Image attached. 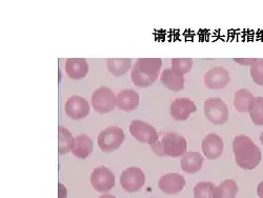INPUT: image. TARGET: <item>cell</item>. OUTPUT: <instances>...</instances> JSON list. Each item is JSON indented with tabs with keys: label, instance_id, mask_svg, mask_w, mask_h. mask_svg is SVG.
Returning a JSON list of instances; mask_svg holds the SVG:
<instances>
[{
	"label": "cell",
	"instance_id": "6da1fadb",
	"mask_svg": "<svg viewBox=\"0 0 263 198\" xmlns=\"http://www.w3.org/2000/svg\"><path fill=\"white\" fill-rule=\"evenodd\" d=\"M233 152L235 161L243 170L256 169L262 159V153L259 147L247 135H237L233 140Z\"/></svg>",
	"mask_w": 263,
	"mask_h": 198
},
{
	"label": "cell",
	"instance_id": "7a4b0ae2",
	"mask_svg": "<svg viewBox=\"0 0 263 198\" xmlns=\"http://www.w3.org/2000/svg\"><path fill=\"white\" fill-rule=\"evenodd\" d=\"M151 149L160 157L177 158L186 153L187 142L182 135L175 132H160L158 140Z\"/></svg>",
	"mask_w": 263,
	"mask_h": 198
},
{
	"label": "cell",
	"instance_id": "3957f363",
	"mask_svg": "<svg viewBox=\"0 0 263 198\" xmlns=\"http://www.w3.org/2000/svg\"><path fill=\"white\" fill-rule=\"evenodd\" d=\"M162 60L160 58H139L132 68L130 78L139 87H146L155 83L160 71Z\"/></svg>",
	"mask_w": 263,
	"mask_h": 198
},
{
	"label": "cell",
	"instance_id": "277c9868",
	"mask_svg": "<svg viewBox=\"0 0 263 198\" xmlns=\"http://www.w3.org/2000/svg\"><path fill=\"white\" fill-rule=\"evenodd\" d=\"M203 112L210 122L215 125H222L229 120V107L219 97H211L204 101Z\"/></svg>",
	"mask_w": 263,
	"mask_h": 198
},
{
	"label": "cell",
	"instance_id": "5b68a950",
	"mask_svg": "<svg viewBox=\"0 0 263 198\" xmlns=\"http://www.w3.org/2000/svg\"><path fill=\"white\" fill-rule=\"evenodd\" d=\"M101 151L111 153L120 148L124 141V132L119 127H108L102 130L97 138Z\"/></svg>",
	"mask_w": 263,
	"mask_h": 198
},
{
	"label": "cell",
	"instance_id": "8992f818",
	"mask_svg": "<svg viewBox=\"0 0 263 198\" xmlns=\"http://www.w3.org/2000/svg\"><path fill=\"white\" fill-rule=\"evenodd\" d=\"M92 105L99 114L112 112L117 105V96L106 86H100L92 95Z\"/></svg>",
	"mask_w": 263,
	"mask_h": 198
},
{
	"label": "cell",
	"instance_id": "52a82bcc",
	"mask_svg": "<svg viewBox=\"0 0 263 198\" xmlns=\"http://www.w3.org/2000/svg\"><path fill=\"white\" fill-rule=\"evenodd\" d=\"M129 133L139 142L149 146L155 143L159 137V133L154 127L143 120L138 119H135L130 122Z\"/></svg>",
	"mask_w": 263,
	"mask_h": 198
},
{
	"label": "cell",
	"instance_id": "ba28073f",
	"mask_svg": "<svg viewBox=\"0 0 263 198\" xmlns=\"http://www.w3.org/2000/svg\"><path fill=\"white\" fill-rule=\"evenodd\" d=\"M120 184L125 192L135 193L144 186L145 175L143 171L137 167L127 168L120 175Z\"/></svg>",
	"mask_w": 263,
	"mask_h": 198
},
{
	"label": "cell",
	"instance_id": "9c48e42d",
	"mask_svg": "<svg viewBox=\"0 0 263 198\" xmlns=\"http://www.w3.org/2000/svg\"><path fill=\"white\" fill-rule=\"evenodd\" d=\"M91 184L99 193H106L115 186V175L104 166L97 167L91 174Z\"/></svg>",
	"mask_w": 263,
	"mask_h": 198
},
{
	"label": "cell",
	"instance_id": "30bf717a",
	"mask_svg": "<svg viewBox=\"0 0 263 198\" xmlns=\"http://www.w3.org/2000/svg\"><path fill=\"white\" fill-rule=\"evenodd\" d=\"M203 80L208 89L221 90L231 81V76L230 72L223 67H214L205 73Z\"/></svg>",
	"mask_w": 263,
	"mask_h": 198
},
{
	"label": "cell",
	"instance_id": "8fae6325",
	"mask_svg": "<svg viewBox=\"0 0 263 198\" xmlns=\"http://www.w3.org/2000/svg\"><path fill=\"white\" fill-rule=\"evenodd\" d=\"M65 113L74 120H80L90 114V105L83 97L78 95L71 96L64 105Z\"/></svg>",
	"mask_w": 263,
	"mask_h": 198
},
{
	"label": "cell",
	"instance_id": "7c38bea8",
	"mask_svg": "<svg viewBox=\"0 0 263 198\" xmlns=\"http://www.w3.org/2000/svg\"><path fill=\"white\" fill-rule=\"evenodd\" d=\"M202 153L205 158L215 160L220 157L224 151L223 139L214 133L208 134L201 142Z\"/></svg>",
	"mask_w": 263,
	"mask_h": 198
},
{
	"label": "cell",
	"instance_id": "4fadbf2b",
	"mask_svg": "<svg viewBox=\"0 0 263 198\" xmlns=\"http://www.w3.org/2000/svg\"><path fill=\"white\" fill-rule=\"evenodd\" d=\"M185 186V178L178 173H167L162 175L159 182V189L168 195L179 194Z\"/></svg>",
	"mask_w": 263,
	"mask_h": 198
},
{
	"label": "cell",
	"instance_id": "5bb4252c",
	"mask_svg": "<svg viewBox=\"0 0 263 198\" xmlns=\"http://www.w3.org/2000/svg\"><path fill=\"white\" fill-rule=\"evenodd\" d=\"M197 111V106L193 100L189 98H177L171 103V116L177 121H184L191 114Z\"/></svg>",
	"mask_w": 263,
	"mask_h": 198
},
{
	"label": "cell",
	"instance_id": "9a60e30c",
	"mask_svg": "<svg viewBox=\"0 0 263 198\" xmlns=\"http://www.w3.org/2000/svg\"><path fill=\"white\" fill-rule=\"evenodd\" d=\"M139 105V94L135 90L125 89L117 94L116 107L124 112H132Z\"/></svg>",
	"mask_w": 263,
	"mask_h": 198
},
{
	"label": "cell",
	"instance_id": "2e32d148",
	"mask_svg": "<svg viewBox=\"0 0 263 198\" xmlns=\"http://www.w3.org/2000/svg\"><path fill=\"white\" fill-rule=\"evenodd\" d=\"M65 72L70 78L78 80L89 73V64L84 58H69L65 61Z\"/></svg>",
	"mask_w": 263,
	"mask_h": 198
},
{
	"label": "cell",
	"instance_id": "e0dca14e",
	"mask_svg": "<svg viewBox=\"0 0 263 198\" xmlns=\"http://www.w3.org/2000/svg\"><path fill=\"white\" fill-rule=\"evenodd\" d=\"M204 157L199 152H186L181 157V169L184 173L195 174L202 168Z\"/></svg>",
	"mask_w": 263,
	"mask_h": 198
},
{
	"label": "cell",
	"instance_id": "ac0fdd59",
	"mask_svg": "<svg viewBox=\"0 0 263 198\" xmlns=\"http://www.w3.org/2000/svg\"><path fill=\"white\" fill-rule=\"evenodd\" d=\"M73 155L79 159H85L93 152V141L86 135H78L74 137L72 151Z\"/></svg>",
	"mask_w": 263,
	"mask_h": 198
},
{
	"label": "cell",
	"instance_id": "d6986e66",
	"mask_svg": "<svg viewBox=\"0 0 263 198\" xmlns=\"http://www.w3.org/2000/svg\"><path fill=\"white\" fill-rule=\"evenodd\" d=\"M162 85L173 92H180L184 87V76L174 73L171 68L165 69L160 77Z\"/></svg>",
	"mask_w": 263,
	"mask_h": 198
},
{
	"label": "cell",
	"instance_id": "ffe728a7",
	"mask_svg": "<svg viewBox=\"0 0 263 198\" xmlns=\"http://www.w3.org/2000/svg\"><path fill=\"white\" fill-rule=\"evenodd\" d=\"M255 96L247 89L236 91L234 96V106L240 113H249L250 106Z\"/></svg>",
	"mask_w": 263,
	"mask_h": 198
},
{
	"label": "cell",
	"instance_id": "44dd1931",
	"mask_svg": "<svg viewBox=\"0 0 263 198\" xmlns=\"http://www.w3.org/2000/svg\"><path fill=\"white\" fill-rule=\"evenodd\" d=\"M106 62L108 72L117 77L128 72L132 65V60L129 58H108Z\"/></svg>",
	"mask_w": 263,
	"mask_h": 198
},
{
	"label": "cell",
	"instance_id": "7402d4cb",
	"mask_svg": "<svg viewBox=\"0 0 263 198\" xmlns=\"http://www.w3.org/2000/svg\"><path fill=\"white\" fill-rule=\"evenodd\" d=\"M238 185L233 179H226L216 186L214 198H236L238 194Z\"/></svg>",
	"mask_w": 263,
	"mask_h": 198
},
{
	"label": "cell",
	"instance_id": "603a6c76",
	"mask_svg": "<svg viewBox=\"0 0 263 198\" xmlns=\"http://www.w3.org/2000/svg\"><path fill=\"white\" fill-rule=\"evenodd\" d=\"M74 137L71 132L62 125L58 128V152L60 155L69 153L72 151Z\"/></svg>",
	"mask_w": 263,
	"mask_h": 198
},
{
	"label": "cell",
	"instance_id": "cb8c5ba5",
	"mask_svg": "<svg viewBox=\"0 0 263 198\" xmlns=\"http://www.w3.org/2000/svg\"><path fill=\"white\" fill-rule=\"evenodd\" d=\"M250 116L256 125H263V97L257 96L251 103Z\"/></svg>",
	"mask_w": 263,
	"mask_h": 198
},
{
	"label": "cell",
	"instance_id": "d4e9b609",
	"mask_svg": "<svg viewBox=\"0 0 263 198\" xmlns=\"http://www.w3.org/2000/svg\"><path fill=\"white\" fill-rule=\"evenodd\" d=\"M193 68V59L191 58H173L171 69L174 73L184 76L190 73Z\"/></svg>",
	"mask_w": 263,
	"mask_h": 198
},
{
	"label": "cell",
	"instance_id": "484cf974",
	"mask_svg": "<svg viewBox=\"0 0 263 198\" xmlns=\"http://www.w3.org/2000/svg\"><path fill=\"white\" fill-rule=\"evenodd\" d=\"M216 186L210 182H200L194 187V198H214Z\"/></svg>",
	"mask_w": 263,
	"mask_h": 198
},
{
	"label": "cell",
	"instance_id": "4316f807",
	"mask_svg": "<svg viewBox=\"0 0 263 198\" xmlns=\"http://www.w3.org/2000/svg\"><path fill=\"white\" fill-rule=\"evenodd\" d=\"M250 74L256 84L263 86V58H257L250 68Z\"/></svg>",
	"mask_w": 263,
	"mask_h": 198
},
{
	"label": "cell",
	"instance_id": "83f0119b",
	"mask_svg": "<svg viewBox=\"0 0 263 198\" xmlns=\"http://www.w3.org/2000/svg\"><path fill=\"white\" fill-rule=\"evenodd\" d=\"M257 58H234V61L241 64V65H245V67H252V65L256 62Z\"/></svg>",
	"mask_w": 263,
	"mask_h": 198
},
{
	"label": "cell",
	"instance_id": "f1b7e54d",
	"mask_svg": "<svg viewBox=\"0 0 263 198\" xmlns=\"http://www.w3.org/2000/svg\"><path fill=\"white\" fill-rule=\"evenodd\" d=\"M68 191L62 184H58V198H67Z\"/></svg>",
	"mask_w": 263,
	"mask_h": 198
},
{
	"label": "cell",
	"instance_id": "f546056e",
	"mask_svg": "<svg viewBox=\"0 0 263 198\" xmlns=\"http://www.w3.org/2000/svg\"><path fill=\"white\" fill-rule=\"evenodd\" d=\"M257 195L259 198H263V181L257 187Z\"/></svg>",
	"mask_w": 263,
	"mask_h": 198
},
{
	"label": "cell",
	"instance_id": "4dcf8cb0",
	"mask_svg": "<svg viewBox=\"0 0 263 198\" xmlns=\"http://www.w3.org/2000/svg\"><path fill=\"white\" fill-rule=\"evenodd\" d=\"M99 198H116V196H114L112 194H102Z\"/></svg>",
	"mask_w": 263,
	"mask_h": 198
},
{
	"label": "cell",
	"instance_id": "1f68e13d",
	"mask_svg": "<svg viewBox=\"0 0 263 198\" xmlns=\"http://www.w3.org/2000/svg\"><path fill=\"white\" fill-rule=\"evenodd\" d=\"M259 140H260V142L262 143V146H263V132L262 133L260 134V137H259Z\"/></svg>",
	"mask_w": 263,
	"mask_h": 198
}]
</instances>
